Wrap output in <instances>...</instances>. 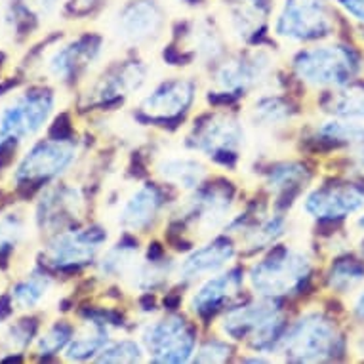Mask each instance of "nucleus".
I'll return each instance as SVG.
<instances>
[{
  "mask_svg": "<svg viewBox=\"0 0 364 364\" xmlns=\"http://www.w3.org/2000/svg\"><path fill=\"white\" fill-rule=\"evenodd\" d=\"M311 267V257L304 248L281 246L252 265L248 284L259 298H281L304 287Z\"/></svg>",
  "mask_w": 364,
  "mask_h": 364,
  "instance_id": "f257e3e1",
  "label": "nucleus"
},
{
  "mask_svg": "<svg viewBox=\"0 0 364 364\" xmlns=\"http://www.w3.org/2000/svg\"><path fill=\"white\" fill-rule=\"evenodd\" d=\"M277 351L290 363H323L341 353V334L323 313H305L282 334Z\"/></svg>",
  "mask_w": 364,
  "mask_h": 364,
  "instance_id": "f03ea898",
  "label": "nucleus"
},
{
  "mask_svg": "<svg viewBox=\"0 0 364 364\" xmlns=\"http://www.w3.org/2000/svg\"><path fill=\"white\" fill-rule=\"evenodd\" d=\"M284 324L287 318L281 305L273 298H262L227 311L220 328L229 340H248L257 351H273L284 334Z\"/></svg>",
  "mask_w": 364,
  "mask_h": 364,
  "instance_id": "7ed1b4c3",
  "label": "nucleus"
},
{
  "mask_svg": "<svg viewBox=\"0 0 364 364\" xmlns=\"http://www.w3.org/2000/svg\"><path fill=\"white\" fill-rule=\"evenodd\" d=\"M294 71L315 88H341L351 82L360 69L355 50L341 44H328L301 50L292 61Z\"/></svg>",
  "mask_w": 364,
  "mask_h": 364,
  "instance_id": "20e7f679",
  "label": "nucleus"
},
{
  "mask_svg": "<svg viewBox=\"0 0 364 364\" xmlns=\"http://www.w3.org/2000/svg\"><path fill=\"white\" fill-rule=\"evenodd\" d=\"M139 336L153 363H187L197 351V334L191 324L179 315L149 321Z\"/></svg>",
  "mask_w": 364,
  "mask_h": 364,
  "instance_id": "39448f33",
  "label": "nucleus"
},
{
  "mask_svg": "<svg viewBox=\"0 0 364 364\" xmlns=\"http://www.w3.org/2000/svg\"><path fill=\"white\" fill-rule=\"evenodd\" d=\"M233 214V191L225 186H210L195 189L189 198L179 206V221L195 237L208 239L227 227Z\"/></svg>",
  "mask_w": 364,
  "mask_h": 364,
  "instance_id": "423d86ee",
  "label": "nucleus"
},
{
  "mask_svg": "<svg viewBox=\"0 0 364 364\" xmlns=\"http://www.w3.org/2000/svg\"><path fill=\"white\" fill-rule=\"evenodd\" d=\"M334 31L326 0H284L275 21V35L287 42H305Z\"/></svg>",
  "mask_w": 364,
  "mask_h": 364,
  "instance_id": "0eeeda50",
  "label": "nucleus"
},
{
  "mask_svg": "<svg viewBox=\"0 0 364 364\" xmlns=\"http://www.w3.org/2000/svg\"><path fill=\"white\" fill-rule=\"evenodd\" d=\"M52 109L54 96L48 90L33 88L19 96L0 114V144L16 145V141L35 136L48 120Z\"/></svg>",
  "mask_w": 364,
  "mask_h": 364,
  "instance_id": "6e6552de",
  "label": "nucleus"
},
{
  "mask_svg": "<svg viewBox=\"0 0 364 364\" xmlns=\"http://www.w3.org/2000/svg\"><path fill=\"white\" fill-rule=\"evenodd\" d=\"M245 126L233 114H210L195 126L187 145L215 161H235L245 145Z\"/></svg>",
  "mask_w": 364,
  "mask_h": 364,
  "instance_id": "1a4fd4ad",
  "label": "nucleus"
},
{
  "mask_svg": "<svg viewBox=\"0 0 364 364\" xmlns=\"http://www.w3.org/2000/svg\"><path fill=\"white\" fill-rule=\"evenodd\" d=\"M273 75V55L263 50L237 54L221 63L214 73V86L221 94L235 96L256 88Z\"/></svg>",
  "mask_w": 364,
  "mask_h": 364,
  "instance_id": "9d476101",
  "label": "nucleus"
},
{
  "mask_svg": "<svg viewBox=\"0 0 364 364\" xmlns=\"http://www.w3.org/2000/svg\"><path fill=\"white\" fill-rule=\"evenodd\" d=\"M164 29V14L155 0H134L120 8L111 31L122 46H141L155 41Z\"/></svg>",
  "mask_w": 364,
  "mask_h": 364,
  "instance_id": "9b49d317",
  "label": "nucleus"
},
{
  "mask_svg": "<svg viewBox=\"0 0 364 364\" xmlns=\"http://www.w3.org/2000/svg\"><path fill=\"white\" fill-rule=\"evenodd\" d=\"M77 159V145L69 139H44L31 147L19 164L16 179L19 183H33L60 176Z\"/></svg>",
  "mask_w": 364,
  "mask_h": 364,
  "instance_id": "f8f14e48",
  "label": "nucleus"
},
{
  "mask_svg": "<svg viewBox=\"0 0 364 364\" xmlns=\"http://www.w3.org/2000/svg\"><path fill=\"white\" fill-rule=\"evenodd\" d=\"M107 231L103 227H90L84 231H67L58 235L46 248V259L54 267H77L92 262L107 242Z\"/></svg>",
  "mask_w": 364,
  "mask_h": 364,
  "instance_id": "ddd939ff",
  "label": "nucleus"
},
{
  "mask_svg": "<svg viewBox=\"0 0 364 364\" xmlns=\"http://www.w3.org/2000/svg\"><path fill=\"white\" fill-rule=\"evenodd\" d=\"M364 208V187L358 183H332L305 197V214L316 220H341Z\"/></svg>",
  "mask_w": 364,
  "mask_h": 364,
  "instance_id": "4468645a",
  "label": "nucleus"
},
{
  "mask_svg": "<svg viewBox=\"0 0 364 364\" xmlns=\"http://www.w3.org/2000/svg\"><path fill=\"white\" fill-rule=\"evenodd\" d=\"M195 96H197V84L191 78H168L151 90L141 100L139 107L151 119H178L189 111Z\"/></svg>",
  "mask_w": 364,
  "mask_h": 364,
  "instance_id": "2eb2a0df",
  "label": "nucleus"
},
{
  "mask_svg": "<svg viewBox=\"0 0 364 364\" xmlns=\"http://www.w3.org/2000/svg\"><path fill=\"white\" fill-rule=\"evenodd\" d=\"M162 206H164V197L161 189L151 183H144L120 200L117 225L122 227L128 233H141L153 225V221L161 214Z\"/></svg>",
  "mask_w": 364,
  "mask_h": 364,
  "instance_id": "dca6fc26",
  "label": "nucleus"
},
{
  "mask_svg": "<svg viewBox=\"0 0 364 364\" xmlns=\"http://www.w3.org/2000/svg\"><path fill=\"white\" fill-rule=\"evenodd\" d=\"M240 288H242V273L239 269L220 271L215 275L203 279L189 299V307L195 315L210 316L221 307L231 304L235 298H239Z\"/></svg>",
  "mask_w": 364,
  "mask_h": 364,
  "instance_id": "f3484780",
  "label": "nucleus"
},
{
  "mask_svg": "<svg viewBox=\"0 0 364 364\" xmlns=\"http://www.w3.org/2000/svg\"><path fill=\"white\" fill-rule=\"evenodd\" d=\"M233 257L235 246L231 240H214V242L200 246L195 252H191L183 262L179 263L178 271H176V281L179 284L203 281L206 277L223 271Z\"/></svg>",
  "mask_w": 364,
  "mask_h": 364,
  "instance_id": "a211bd4d",
  "label": "nucleus"
},
{
  "mask_svg": "<svg viewBox=\"0 0 364 364\" xmlns=\"http://www.w3.org/2000/svg\"><path fill=\"white\" fill-rule=\"evenodd\" d=\"M84 197L75 186H55L44 193L38 203L36 221L42 229L58 231L67 221L82 214Z\"/></svg>",
  "mask_w": 364,
  "mask_h": 364,
  "instance_id": "6ab92c4d",
  "label": "nucleus"
},
{
  "mask_svg": "<svg viewBox=\"0 0 364 364\" xmlns=\"http://www.w3.org/2000/svg\"><path fill=\"white\" fill-rule=\"evenodd\" d=\"M147 82V67L141 61H124L111 67L92 90L96 103L113 102L117 97L136 94Z\"/></svg>",
  "mask_w": 364,
  "mask_h": 364,
  "instance_id": "aec40b11",
  "label": "nucleus"
},
{
  "mask_svg": "<svg viewBox=\"0 0 364 364\" xmlns=\"http://www.w3.org/2000/svg\"><path fill=\"white\" fill-rule=\"evenodd\" d=\"M100 52H102V44L96 36H80L50 55L48 73L55 80H71L82 67L96 61Z\"/></svg>",
  "mask_w": 364,
  "mask_h": 364,
  "instance_id": "412c9836",
  "label": "nucleus"
},
{
  "mask_svg": "<svg viewBox=\"0 0 364 364\" xmlns=\"http://www.w3.org/2000/svg\"><path fill=\"white\" fill-rule=\"evenodd\" d=\"M155 173L170 186L178 187L181 191L193 193L200 187L208 170L200 159L193 155H164L155 164Z\"/></svg>",
  "mask_w": 364,
  "mask_h": 364,
  "instance_id": "4be33fe9",
  "label": "nucleus"
},
{
  "mask_svg": "<svg viewBox=\"0 0 364 364\" xmlns=\"http://www.w3.org/2000/svg\"><path fill=\"white\" fill-rule=\"evenodd\" d=\"M227 29L237 41H250L262 29L267 10L263 0H231L225 8Z\"/></svg>",
  "mask_w": 364,
  "mask_h": 364,
  "instance_id": "5701e85b",
  "label": "nucleus"
},
{
  "mask_svg": "<svg viewBox=\"0 0 364 364\" xmlns=\"http://www.w3.org/2000/svg\"><path fill=\"white\" fill-rule=\"evenodd\" d=\"M109 326H111V323L97 318V316L86 321L84 328L73 338V341L67 347V360H86V358L97 357L111 341Z\"/></svg>",
  "mask_w": 364,
  "mask_h": 364,
  "instance_id": "b1692460",
  "label": "nucleus"
},
{
  "mask_svg": "<svg viewBox=\"0 0 364 364\" xmlns=\"http://www.w3.org/2000/svg\"><path fill=\"white\" fill-rule=\"evenodd\" d=\"M139 263V248L132 240L109 246L97 262V273L103 279H128Z\"/></svg>",
  "mask_w": 364,
  "mask_h": 364,
  "instance_id": "393cba45",
  "label": "nucleus"
},
{
  "mask_svg": "<svg viewBox=\"0 0 364 364\" xmlns=\"http://www.w3.org/2000/svg\"><path fill=\"white\" fill-rule=\"evenodd\" d=\"M288 221L279 214L263 215L256 223L245 227V237L242 242L248 250H263L273 246L279 239L287 235Z\"/></svg>",
  "mask_w": 364,
  "mask_h": 364,
  "instance_id": "a878e982",
  "label": "nucleus"
},
{
  "mask_svg": "<svg viewBox=\"0 0 364 364\" xmlns=\"http://www.w3.org/2000/svg\"><path fill=\"white\" fill-rule=\"evenodd\" d=\"M294 109L292 105L279 96H262L257 97L254 107L250 111V120L256 128L262 130H277L292 119Z\"/></svg>",
  "mask_w": 364,
  "mask_h": 364,
  "instance_id": "bb28decb",
  "label": "nucleus"
},
{
  "mask_svg": "<svg viewBox=\"0 0 364 364\" xmlns=\"http://www.w3.org/2000/svg\"><path fill=\"white\" fill-rule=\"evenodd\" d=\"M173 263L170 259H162V257H149L134 267L132 275L126 279L130 282L132 288H136L139 292H149L155 288L162 287L164 282L173 277Z\"/></svg>",
  "mask_w": 364,
  "mask_h": 364,
  "instance_id": "cd10ccee",
  "label": "nucleus"
},
{
  "mask_svg": "<svg viewBox=\"0 0 364 364\" xmlns=\"http://www.w3.org/2000/svg\"><path fill=\"white\" fill-rule=\"evenodd\" d=\"M189 48H193L195 58L204 63L215 61L225 52L223 36L208 19H198L193 31L189 33Z\"/></svg>",
  "mask_w": 364,
  "mask_h": 364,
  "instance_id": "c85d7f7f",
  "label": "nucleus"
},
{
  "mask_svg": "<svg viewBox=\"0 0 364 364\" xmlns=\"http://www.w3.org/2000/svg\"><path fill=\"white\" fill-rule=\"evenodd\" d=\"M305 181H307V170L299 162H282V164H277V166L271 168V172L265 178L267 189L275 197L288 195V193H296L299 187H304Z\"/></svg>",
  "mask_w": 364,
  "mask_h": 364,
  "instance_id": "c756f323",
  "label": "nucleus"
},
{
  "mask_svg": "<svg viewBox=\"0 0 364 364\" xmlns=\"http://www.w3.org/2000/svg\"><path fill=\"white\" fill-rule=\"evenodd\" d=\"M52 279L44 273H33L29 279L19 281L12 288V304L19 309H36L52 290Z\"/></svg>",
  "mask_w": 364,
  "mask_h": 364,
  "instance_id": "7c9ffc66",
  "label": "nucleus"
},
{
  "mask_svg": "<svg viewBox=\"0 0 364 364\" xmlns=\"http://www.w3.org/2000/svg\"><path fill=\"white\" fill-rule=\"evenodd\" d=\"M364 282V263L353 257H341L332 263L328 273V287L338 294L353 292Z\"/></svg>",
  "mask_w": 364,
  "mask_h": 364,
  "instance_id": "2f4dec72",
  "label": "nucleus"
},
{
  "mask_svg": "<svg viewBox=\"0 0 364 364\" xmlns=\"http://www.w3.org/2000/svg\"><path fill=\"white\" fill-rule=\"evenodd\" d=\"M328 111L340 119H364V86L351 84L330 97Z\"/></svg>",
  "mask_w": 364,
  "mask_h": 364,
  "instance_id": "473e14b6",
  "label": "nucleus"
},
{
  "mask_svg": "<svg viewBox=\"0 0 364 364\" xmlns=\"http://www.w3.org/2000/svg\"><path fill=\"white\" fill-rule=\"evenodd\" d=\"M316 136L332 144H364V124L351 119L326 120L318 126Z\"/></svg>",
  "mask_w": 364,
  "mask_h": 364,
  "instance_id": "72a5a7b5",
  "label": "nucleus"
},
{
  "mask_svg": "<svg viewBox=\"0 0 364 364\" xmlns=\"http://www.w3.org/2000/svg\"><path fill=\"white\" fill-rule=\"evenodd\" d=\"M145 349L136 340H119L109 341L105 349L97 355V363H141Z\"/></svg>",
  "mask_w": 364,
  "mask_h": 364,
  "instance_id": "f704fd0d",
  "label": "nucleus"
},
{
  "mask_svg": "<svg viewBox=\"0 0 364 364\" xmlns=\"http://www.w3.org/2000/svg\"><path fill=\"white\" fill-rule=\"evenodd\" d=\"M73 334V326L67 321H58L50 326L44 334L36 341V351L38 355H55L69 343Z\"/></svg>",
  "mask_w": 364,
  "mask_h": 364,
  "instance_id": "c9c22d12",
  "label": "nucleus"
},
{
  "mask_svg": "<svg viewBox=\"0 0 364 364\" xmlns=\"http://www.w3.org/2000/svg\"><path fill=\"white\" fill-rule=\"evenodd\" d=\"M23 220L18 214L0 215V254H8L16 242L23 237Z\"/></svg>",
  "mask_w": 364,
  "mask_h": 364,
  "instance_id": "e433bc0d",
  "label": "nucleus"
},
{
  "mask_svg": "<svg viewBox=\"0 0 364 364\" xmlns=\"http://www.w3.org/2000/svg\"><path fill=\"white\" fill-rule=\"evenodd\" d=\"M231 355V346L221 340H208L195 351V363H225Z\"/></svg>",
  "mask_w": 364,
  "mask_h": 364,
  "instance_id": "4c0bfd02",
  "label": "nucleus"
},
{
  "mask_svg": "<svg viewBox=\"0 0 364 364\" xmlns=\"http://www.w3.org/2000/svg\"><path fill=\"white\" fill-rule=\"evenodd\" d=\"M36 332V321L35 318H23L8 330L6 334V343L10 347H16V349H23V347L29 346V341L33 340V336Z\"/></svg>",
  "mask_w": 364,
  "mask_h": 364,
  "instance_id": "58836bf2",
  "label": "nucleus"
},
{
  "mask_svg": "<svg viewBox=\"0 0 364 364\" xmlns=\"http://www.w3.org/2000/svg\"><path fill=\"white\" fill-rule=\"evenodd\" d=\"M343 10H346L353 19H357L364 25V0H338Z\"/></svg>",
  "mask_w": 364,
  "mask_h": 364,
  "instance_id": "ea45409f",
  "label": "nucleus"
},
{
  "mask_svg": "<svg viewBox=\"0 0 364 364\" xmlns=\"http://www.w3.org/2000/svg\"><path fill=\"white\" fill-rule=\"evenodd\" d=\"M60 0H27V6L38 16H48L58 8Z\"/></svg>",
  "mask_w": 364,
  "mask_h": 364,
  "instance_id": "a19ab883",
  "label": "nucleus"
},
{
  "mask_svg": "<svg viewBox=\"0 0 364 364\" xmlns=\"http://www.w3.org/2000/svg\"><path fill=\"white\" fill-rule=\"evenodd\" d=\"M353 311H355V315H357L360 321H364V290H360V294H358L357 299H355Z\"/></svg>",
  "mask_w": 364,
  "mask_h": 364,
  "instance_id": "79ce46f5",
  "label": "nucleus"
},
{
  "mask_svg": "<svg viewBox=\"0 0 364 364\" xmlns=\"http://www.w3.org/2000/svg\"><path fill=\"white\" fill-rule=\"evenodd\" d=\"M77 4L82 8H92L94 4H97V0H77Z\"/></svg>",
  "mask_w": 364,
  "mask_h": 364,
  "instance_id": "37998d69",
  "label": "nucleus"
},
{
  "mask_svg": "<svg viewBox=\"0 0 364 364\" xmlns=\"http://www.w3.org/2000/svg\"><path fill=\"white\" fill-rule=\"evenodd\" d=\"M358 162H360V166H363L364 168V145H363V147H360V151H358Z\"/></svg>",
  "mask_w": 364,
  "mask_h": 364,
  "instance_id": "c03bdc74",
  "label": "nucleus"
},
{
  "mask_svg": "<svg viewBox=\"0 0 364 364\" xmlns=\"http://www.w3.org/2000/svg\"><path fill=\"white\" fill-rule=\"evenodd\" d=\"M358 227H363L364 229V215H360V220H358Z\"/></svg>",
  "mask_w": 364,
  "mask_h": 364,
  "instance_id": "a18cd8bd",
  "label": "nucleus"
},
{
  "mask_svg": "<svg viewBox=\"0 0 364 364\" xmlns=\"http://www.w3.org/2000/svg\"><path fill=\"white\" fill-rule=\"evenodd\" d=\"M360 252H363V257H364V240L360 242Z\"/></svg>",
  "mask_w": 364,
  "mask_h": 364,
  "instance_id": "49530a36",
  "label": "nucleus"
},
{
  "mask_svg": "<svg viewBox=\"0 0 364 364\" xmlns=\"http://www.w3.org/2000/svg\"><path fill=\"white\" fill-rule=\"evenodd\" d=\"M183 2H195V0H183ZM197 2H198V0H197Z\"/></svg>",
  "mask_w": 364,
  "mask_h": 364,
  "instance_id": "de8ad7c7",
  "label": "nucleus"
}]
</instances>
